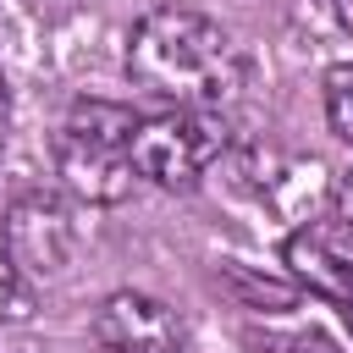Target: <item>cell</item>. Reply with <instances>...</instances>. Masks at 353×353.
<instances>
[{
    "instance_id": "cell-3",
    "label": "cell",
    "mask_w": 353,
    "mask_h": 353,
    "mask_svg": "<svg viewBox=\"0 0 353 353\" xmlns=\"http://www.w3.org/2000/svg\"><path fill=\"white\" fill-rule=\"evenodd\" d=\"M221 149H226V132L210 110H165L138 121L132 132V165L160 188H193Z\"/></svg>"
},
{
    "instance_id": "cell-12",
    "label": "cell",
    "mask_w": 353,
    "mask_h": 353,
    "mask_svg": "<svg viewBox=\"0 0 353 353\" xmlns=\"http://www.w3.org/2000/svg\"><path fill=\"white\" fill-rule=\"evenodd\" d=\"M336 17H342V28L353 33V0H336Z\"/></svg>"
},
{
    "instance_id": "cell-2",
    "label": "cell",
    "mask_w": 353,
    "mask_h": 353,
    "mask_svg": "<svg viewBox=\"0 0 353 353\" xmlns=\"http://www.w3.org/2000/svg\"><path fill=\"white\" fill-rule=\"evenodd\" d=\"M138 116L116 99H77L55 132V176L83 204H121L138 182L132 165Z\"/></svg>"
},
{
    "instance_id": "cell-13",
    "label": "cell",
    "mask_w": 353,
    "mask_h": 353,
    "mask_svg": "<svg viewBox=\"0 0 353 353\" xmlns=\"http://www.w3.org/2000/svg\"><path fill=\"white\" fill-rule=\"evenodd\" d=\"M6 110H11V94H6V77H0V132H6Z\"/></svg>"
},
{
    "instance_id": "cell-7",
    "label": "cell",
    "mask_w": 353,
    "mask_h": 353,
    "mask_svg": "<svg viewBox=\"0 0 353 353\" xmlns=\"http://www.w3.org/2000/svg\"><path fill=\"white\" fill-rule=\"evenodd\" d=\"M325 121H331L336 138L353 143V61L325 72Z\"/></svg>"
},
{
    "instance_id": "cell-10",
    "label": "cell",
    "mask_w": 353,
    "mask_h": 353,
    "mask_svg": "<svg viewBox=\"0 0 353 353\" xmlns=\"http://www.w3.org/2000/svg\"><path fill=\"white\" fill-rule=\"evenodd\" d=\"M336 215H342V226H353V171L336 182Z\"/></svg>"
},
{
    "instance_id": "cell-4",
    "label": "cell",
    "mask_w": 353,
    "mask_h": 353,
    "mask_svg": "<svg viewBox=\"0 0 353 353\" xmlns=\"http://www.w3.org/2000/svg\"><path fill=\"white\" fill-rule=\"evenodd\" d=\"M99 353H182L176 314L149 292H110L94 314Z\"/></svg>"
},
{
    "instance_id": "cell-9",
    "label": "cell",
    "mask_w": 353,
    "mask_h": 353,
    "mask_svg": "<svg viewBox=\"0 0 353 353\" xmlns=\"http://www.w3.org/2000/svg\"><path fill=\"white\" fill-rule=\"evenodd\" d=\"M17 298H22V287H17V259H11V248H0V314H11Z\"/></svg>"
},
{
    "instance_id": "cell-8",
    "label": "cell",
    "mask_w": 353,
    "mask_h": 353,
    "mask_svg": "<svg viewBox=\"0 0 353 353\" xmlns=\"http://www.w3.org/2000/svg\"><path fill=\"white\" fill-rule=\"evenodd\" d=\"M259 347H265V353H342V347H336L331 336H320V331H265Z\"/></svg>"
},
{
    "instance_id": "cell-14",
    "label": "cell",
    "mask_w": 353,
    "mask_h": 353,
    "mask_svg": "<svg viewBox=\"0 0 353 353\" xmlns=\"http://www.w3.org/2000/svg\"><path fill=\"white\" fill-rule=\"evenodd\" d=\"M347 325H353V303H347Z\"/></svg>"
},
{
    "instance_id": "cell-11",
    "label": "cell",
    "mask_w": 353,
    "mask_h": 353,
    "mask_svg": "<svg viewBox=\"0 0 353 353\" xmlns=\"http://www.w3.org/2000/svg\"><path fill=\"white\" fill-rule=\"evenodd\" d=\"M28 6H33L39 17H66V11H77L83 0H28Z\"/></svg>"
},
{
    "instance_id": "cell-5",
    "label": "cell",
    "mask_w": 353,
    "mask_h": 353,
    "mask_svg": "<svg viewBox=\"0 0 353 353\" xmlns=\"http://www.w3.org/2000/svg\"><path fill=\"white\" fill-rule=\"evenodd\" d=\"M281 259H287L298 287H309L320 298H336V303H353V243H347V232L309 221L287 237Z\"/></svg>"
},
{
    "instance_id": "cell-1",
    "label": "cell",
    "mask_w": 353,
    "mask_h": 353,
    "mask_svg": "<svg viewBox=\"0 0 353 353\" xmlns=\"http://www.w3.org/2000/svg\"><path fill=\"white\" fill-rule=\"evenodd\" d=\"M127 72L138 88L171 99L176 110H226L243 94L248 61L215 17L160 6L127 33Z\"/></svg>"
},
{
    "instance_id": "cell-6",
    "label": "cell",
    "mask_w": 353,
    "mask_h": 353,
    "mask_svg": "<svg viewBox=\"0 0 353 353\" xmlns=\"http://www.w3.org/2000/svg\"><path fill=\"white\" fill-rule=\"evenodd\" d=\"M66 248H72V232H66V215L55 204L44 210V199H28L11 210V259L22 254L33 270H61Z\"/></svg>"
}]
</instances>
